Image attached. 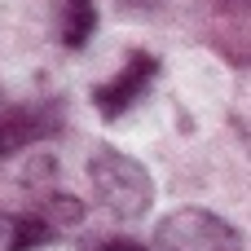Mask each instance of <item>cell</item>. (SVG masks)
I'll list each match as a JSON object with an SVG mask.
<instances>
[{
    "instance_id": "cell-3",
    "label": "cell",
    "mask_w": 251,
    "mask_h": 251,
    "mask_svg": "<svg viewBox=\"0 0 251 251\" xmlns=\"http://www.w3.org/2000/svg\"><path fill=\"white\" fill-rule=\"evenodd\" d=\"M62 128H66V106L57 97L26 101V106H4L0 110V159L4 154H18L26 146L53 141Z\"/></svg>"
},
{
    "instance_id": "cell-5",
    "label": "cell",
    "mask_w": 251,
    "mask_h": 251,
    "mask_svg": "<svg viewBox=\"0 0 251 251\" xmlns=\"http://www.w3.org/2000/svg\"><path fill=\"white\" fill-rule=\"evenodd\" d=\"M57 238V229L40 212H0V251H40Z\"/></svg>"
},
{
    "instance_id": "cell-7",
    "label": "cell",
    "mask_w": 251,
    "mask_h": 251,
    "mask_svg": "<svg viewBox=\"0 0 251 251\" xmlns=\"http://www.w3.org/2000/svg\"><path fill=\"white\" fill-rule=\"evenodd\" d=\"M88 251H150V247H141L132 238H101V243H93Z\"/></svg>"
},
{
    "instance_id": "cell-4",
    "label": "cell",
    "mask_w": 251,
    "mask_h": 251,
    "mask_svg": "<svg viewBox=\"0 0 251 251\" xmlns=\"http://www.w3.org/2000/svg\"><path fill=\"white\" fill-rule=\"evenodd\" d=\"M154 75H159V57H154V53H146V49L128 53L124 66H119L110 79H101V84L93 88V106H97V115H101V119H119V115H128L137 101H146Z\"/></svg>"
},
{
    "instance_id": "cell-6",
    "label": "cell",
    "mask_w": 251,
    "mask_h": 251,
    "mask_svg": "<svg viewBox=\"0 0 251 251\" xmlns=\"http://www.w3.org/2000/svg\"><path fill=\"white\" fill-rule=\"evenodd\" d=\"M53 31L62 49H84L97 31V4L93 0H53Z\"/></svg>"
},
{
    "instance_id": "cell-1",
    "label": "cell",
    "mask_w": 251,
    "mask_h": 251,
    "mask_svg": "<svg viewBox=\"0 0 251 251\" xmlns=\"http://www.w3.org/2000/svg\"><path fill=\"white\" fill-rule=\"evenodd\" d=\"M88 185H93L97 203L119 221H141L154 207V176L128 150L97 146L88 154Z\"/></svg>"
},
{
    "instance_id": "cell-2",
    "label": "cell",
    "mask_w": 251,
    "mask_h": 251,
    "mask_svg": "<svg viewBox=\"0 0 251 251\" xmlns=\"http://www.w3.org/2000/svg\"><path fill=\"white\" fill-rule=\"evenodd\" d=\"M154 243L159 251H243V234L207 207H176L154 225Z\"/></svg>"
}]
</instances>
